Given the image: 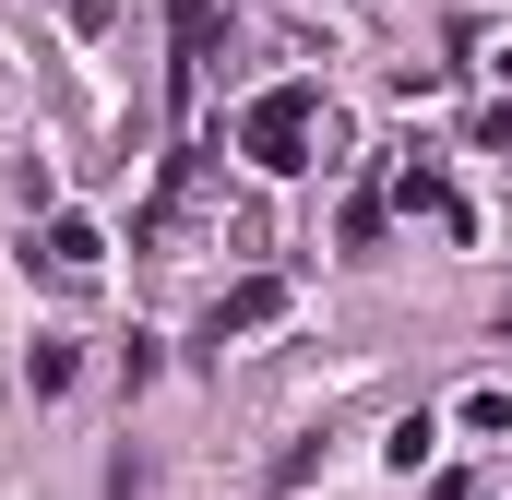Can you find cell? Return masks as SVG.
Segmentation results:
<instances>
[{
    "mask_svg": "<svg viewBox=\"0 0 512 500\" xmlns=\"http://www.w3.org/2000/svg\"><path fill=\"white\" fill-rule=\"evenodd\" d=\"M24 370H36V393H72V346H60V334H36V358H24Z\"/></svg>",
    "mask_w": 512,
    "mask_h": 500,
    "instance_id": "obj_4",
    "label": "cell"
},
{
    "mask_svg": "<svg viewBox=\"0 0 512 500\" xmlns=\"http://www.w3.org/2000/svg\"><path fill=\"white\" fill-rule=\"evenodd\" d=\"M96 227H84V215H60V227H48V274H96Z\"/></svg>",
    "mask_w": 512,
    "mask_h": 500,
    "instance_id": "obj_3",
    "label": "cell"
},
{
    "mask_svg": "<svg viewBox=\"0 0 512 500\" xmlns=\"http://www.w3.org/2000/svg\"><path fill=\"white\" fill-rule=\"evenodd\" d=\"M310 120H322V84H274L251 120H239V143H251V167H310Z\"/></svg>",
    "mask_w": 512,
    "mask_h": 500,
    "instance_id": "obj_1",
    "label": "cell"
},
{
    "mask_svg": "<svg viewBox=\"0 0 512 500\" xmlns=\"http://www.w3.org/2000/svg\"><path fill=\"white\" fill-rule=\"evenodd\" d=\"M274 310H286V286H274V274H251V286H227V298H215V346H227V334H262Z\"/></svg>",
    "mask_w": 512,
    "mask_h": 500,
    "instance_id": "obj_2",
    "label": "cell"
}]
</instances>
